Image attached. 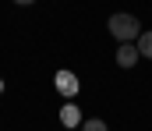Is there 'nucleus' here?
Segmentation results:
<instances>
[{
	"label": "nucleus",
	"instance_id": "1",
	"mask_svg": "<svg viewBox=\"0 0 152 131\" xmlns=\"http://www.w3.org/2000/svg\"><path fill=\"white\" fill-rule=\"evenodd\" d=\"M106 29H110V36H113L117 43H138V36H142L138 18H134V14H127V11L113 14V18L106 21Z\"/></svg>",
	"mask_w": 152,
	"mask_h": 131
},
{
	"label": "nucleus",
	"instance_id": "2",
	"mask_svg": "<svg viewBox=\"0 0 152 131\" xmlns=\"http://www.w3.org/2000/svg\"><path fill=\"white\" fill-rule=\"evenodd\" d=\"M53 85H57V92H60V96H67V99H75L78 89H81L75 71H57V75H53Z\"/></svg>",
	"mask_w": 152,
	"mask_h": 131
},
{
	"label": "nucleus",
	"instance_id": "3",
	"mask_svg": "<svg viewBox=\"0 0 152 131\" xmlns=\"http://www.w3.org/2000/svg\"><path fill=\"white\" fill-rule=\"evenodd\" d=\"M138 60H142V53H138L134 43H120L117 46V64H120V67H134Z\"/></svg>",
	"mask_w": 152,
	"mask_h": 131
},
{
	"label": "nucleus",
	"instance_id": "4",
	"mask_svg": "<svg viewBox=\"0 0 152 131\" xmlns=\"http://www.w3.org/2000/svg\"><path fill=\"white\" fill-rule=\"evenodd\" d=\"M60 124H64V128H78V124H81V110H78L75 103H67V106L60 110Z\"/></svg>",
	"mask_w": 152,
	"mask_h": 131
},
{
	"label": "nucleus",
	"instance_id": "5",
	"mask_svg": "<svg viewBox=\"0 0 152 131\" xmlns=\"http://www.w3.org/2000/svg\"><path fill=\"white\" fill-rule=\"evenodd\" d=\"M134 46H138V53H142V57H149V60H152V32H142Z\"/></svg>",
	"mask_w": 152,
	"mask_h": 131
},
{
	"label": "nucleus",
	"instance_id": "6",
	"mask_svg": "<svg viewBox=\"0 0 152 131\" xmlns=\"http://www.w3.org/2000/svg\"><path fill=\"white\" fill-rule=\"evenodd\" d=\"M81 131H106V121H99V117H88V121L81 124Z\"/></svg>",
	"mask_w": 152,
	"mask_h": 131
},
{
	"label": "nucleus",
	"instance_id": "7",
	"mask_svg": "<svg viewBox=\"0 0 152 131\" xmlns=\"http://www.w3.org/2000/svg\"><path fill=\"white\" fill-rule=\"evenodd\" d=\"M14 4H36V0H14Z\"/></svg>",
	"mask_w": 152,
	"mask_h": 131
},
{
	"label": "nucleus",
	"instance_id": "8",
	"mask_svg": "<svg viewBox=\"0 0 152 131\" xmlns=\"http://www.w3.org/2000/svg\"><path fill=\"white\" fill-rule=\"evenodd\" d=\"M0 92H4V78H0Z\"/></svg>",
	"mask_w": 152,
	"mask_h": 131
}]
</instances>
